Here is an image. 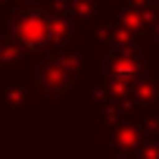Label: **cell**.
<instances>
[{
  "mask_svg": "<svg viewBox=\"0 0 159 159\" xmlns=\"http://www.w3.org/2000/svg\"><path fill=\"white\" fill-rule=\"evenodd\" d=\"M53 19L47 16V13H41V10H25L16 22H13V34H16V41L19 44H25V47H41V44H47L50 38H53Z\"/></svg>",
  "mask_w": 159,
  "mask_h": 159,
  "instance_id": "6da1fadb",
  "label": "cell"
},
{
  "mask_svg": "<svg viewBox=\"0 0 159 159\" xmlns=\"http://www.w3.org/2000/svg\"><path fill=\"white\" fill-rule=\"evenodd\" d=\"M109 75H112L116 84H128V81H134V78H137V66H134L131 56H112Z\"/></svg>",
  "mask_w": 159,
  "mask_h": 159,
  "instance_id": "7a4b0ae2",
  "label": "cell"
}]
</instances>
